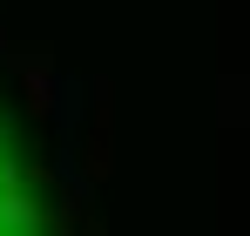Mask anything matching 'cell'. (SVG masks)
<instances>
[{"label": "cell", "instance_id": "cell-2", "mask_svg": "<svg viewBox=\"0 0 250 236\" xmlns=\"http://www.w3.org/2000/svg\"><path fill=\"white\" fill-rule=\"evenodd\" d=\"M0 54H7V34H0Z\"/></svg>", "mask_w": 250, "mask_h": 236}, {"label": "cell", "instance_id": "cell-1", "mask_svg": "<svg viewBox=\"0 0 250 236\" xmlns=\"http://www.w3.org/2000/svg\"><path fill=\"white\" fill-rule=\"evenodd\" d=\"M0 230H7V236H34V230H41V202L21 196L14 176H0Z\"/></svg>", "mask_w": 250, "mask_h": 236}]
</instances>
